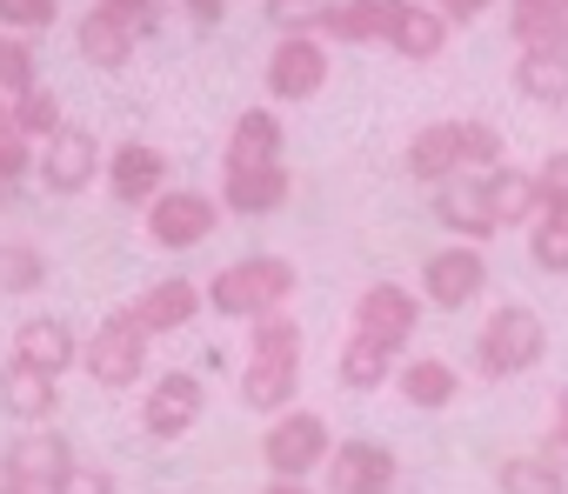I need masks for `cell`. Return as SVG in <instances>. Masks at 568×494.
Wrapping results in <instances>:
<instances>
[{
    "mask_svg": "<svg viewBox=\"0 0 568 494\" xmlns=\"http://www.w3.org/2000/svg\"><path fill=\"white\" fill-rule=\"evenodd\" d=\"M322 467H328V494H395V474H402L395 447L382 441H335Z\"/></svg>",
    "mask_w": 568,
    "mask_h": 494,
    "instance_id": "cell-10",
    "label": "cell"
},
{
    "mask_svg": "<svg viewBox=\"0 0 568 494\" xmlns=\"http://www.w3.org/2000/svg\"><path fill=\"white\" fill-rule=\"evenodd\" d=\"M34 174H41L54 194H81V187L101 174V141H94L81 121H61V127L41 141V154H34Z\"/></svg>",
    "mask_w": 568,
    "mask_h": 494,
    "instance_id": "cell-9",
    "label": "cell"
},
{
    "mask_svg": "<svg viewBox=\"0 0 568 494\" xmlns=\"http://www.w3.org/2000/svg\"><path fill=\"white\" fill-rule=\"evenodd\" d=\"M515 88L535 107H568V54H515Z\"/></svg>",
    "mask_w": 568,
    "mask_h": 494,
    "instance_id": "cell-28",
    "label": "cell"
},
{
    "mask_svg": "<svg viewBox=\"0 0 568 494\" xmlns=\"http://www.w3.org/2000/svg\"><path fill=\"white\" fill-rule=\"evenodd\" d=\"M54 494H114V474H101V467H68V481L54 487Z\"/></svg>",
    "mask_w": 568,
    "mask_h": 494,
    "instance_id": "cell-42",
    "label": "cell"
},
{
    "mask_svg": "<svg viewBox=\"0 0 568 494\" xmlns=\"http://www.w3.org/2000/svg\"><path fill=\"white\" fill-rule=\"evenodd\" d=\"M322 14H328V0H267V21L281 34H315Z\"/></svg>",
    "mask_w": 568,
    "mask_h": 494,
    "instance_id": "cell-36",
    "label": "cell"
},
{
    "mask_svg": "<svg viewBox=\"0 0 568 494\" xmlns=\"http://www.w3.org/2000/svg\"><path fill=\"white\" fill-rule=\"evenodd\" d=\"M54 21V0H0V34H34Z\"/></svg>",
    "mask_w": 568,
    "mask_h": 494,
    "instance_id": "cell-40",
    "label": "cell"
},
{
    "mask_svg": "<svg viewBox=\"0 0 568 494\" xmlns=\"http://www.w3.org/2000/svg\"><path fill=\"white\" fill-rule=\"evenodd\" d=\"M555 421H561V428H568V388H561V394H555Z\"/></svg>",
    "mask_w": 568,
    "mask_h": 494,
    "instance_id": "cell-46",
    "label": "cell"
},
{
    "mask_svg": "<svg viewBox=\"0 0 568 494\" xmlns=\"http://www.w3.org/2000/svg\"><path fill=\"white\" fill-rule=\"evenodd\" d=\"M535 461L548 467V474H561L568 481V428L555 421V428H541V447H535Z\"/></svg>",
    "mask_w": 568,
    "mask_h": 494,
    "instance_id": "cell-41",
    "label": "cell"
},
{
    "mask_svg": "<svg viewBox=\"0 0 568 494\" xmlns=\"http://www.w3.org/2000/svg\"><path fill=\"white\" fill-rule=\"evenodd\" d=\"M201 408H207L201 381H194V374H181V368H168V374L148 388V401H141V428H148L154 441H181V434L201 421Z\"/></svg>",
    "mask_w": 568,
    "mask_h": 494,
    "instance_id": "cell-12",
    "label": "cell"
},
{
    "mask_svg": "<svg viewBox=\"0 0 568 494\" xmlns=\"http://www.w3.org/2000/svg\"><path fill=\"white\" fill-rule=\"evenodd\" d=\"M328 421L315 408H288V414H274V428L261 434V461L274 481H308L322 461H328Z\"/></svg>",
    "mask_w": 568,
    "mask_h": 494,
    "instance_id": "cell-4",
    "label": "cell"
},
{
    "mask_svg": "<svg viewBox=\"0 0 568 494\" xmlns=\"http://www.w3.org/2000/svg\"><path fill=\"white\" fill-rule=\"evenodd\" d=\"M101 167H108V181H114V200L148 207L154 194H168V154H161L154 141H121L114 154H101Z\"/></svg>",
    "mask_w": 568,
    "mask_h": 494,
    "instance_id": "cell-15",
    "label": "cell"
},
{
    "mask_svg": "<svg viewBox=\"0 0 568 494\" xmlns=\"http://www.w3.org/2000/svg\"><path fill=\"white\" fill-rule=\"evenodd\" d=\"M74 48H81L94 68H128V61H134V28H121L114 14L94 8V14L74 28Z\"/></svg>",
    "mask_w": 568,
    "mask_h": 494,
    "instance_id": "cell-27",
    "label": "cell"
},
{
    "mask_svg": "<svg viewBox=\"0 0 568 494\" xmlns=\"http://www.w3.org/2000/svg\"><path fill=\"white\" fill-rule=\"evenodd\" d=\"M528 255H535L541 275H568V220L535 214V220H528Z\"/></svg>",
    "mask_w": 568,
    "mask_h": 494,
    "instance_id": "cell-34",
    "label": "cell"
},
{
    "mask_svg": "<svg viewBox=\"0 0 568 494\" xmlns=\"http://www.w3.org/2000/svg\"><path fill=\"white\" fill-rule=\"evenodd\" d=\"M34 88V48L21 34H0V101H14Z\"/></svg>",
    "mask_w": 568,
    "mask_h": 494,
    "instance_id": "cell-35",
    "label": "cell"
},
{
    "mask_svg": "<svg viewBox=\"0 0 568 494\" xmlns=\"http://www.w3.org/2000/svg\"><path fill=\"white\" fill-rule=\"evenodd\" d=\"M34 174V141H21V134H8L0 141V200H8L21 181Z\"/></svg>",
    "mask_w": 568,
    "mask_h": 494,
    "instance_id": "cell-39",
    "label": "cell"
},
{
    "mask_svg": "<svg viewBox=\"0 0 568 494\" xmlns=\"http://www.w3.org/2000/svg\"><path fill=\"white\" fill-rule=\"evenodd\" d=\"M388 48H395L402 61H435V54L448 48V21L428 8V0H408V8L395 14V28H388Z\"/></svg>",
    "mask_w": 568,
    "mask_h": 494,
    "instance_id": "cell-25",
    "label": "cell"
},
{
    "mask_svg": "<svg viewBox=\"0 0 568 494\" xmlns=\"http://www.w3.org/2000/svg\"><path fill=\"white\" fill-rule=\"evenodd\" d=\"M41 281H48L41 247H28V240H0V295H34Z\"/></svg>",
    "mask_w": 568,
    "mask_h": 494,
    "instance_id": "cell-32",
    "label": "cell"
},
{
    "mask_svg": "<svg viewBox=\"0 0 568 494\" xmlns=\"http://www.w3.org/2000/svg\"><path fill=\"white\" fill-rule=\"evenodd\" d=\"M428 8H435V14H442L448 28H455V21H475V14L488 8V0H428Z\"/></svg>",
    "mask_w": 568,
    "mask_h": 494,
    "instance_id": "cell-43",
    "label": "cell"
},
{
    "mask_svg": "<svg viewBox=\"0 0 568 494\" xmlns=\"http://www.w3.org/2000/svg\"><path fill=\"white\" fill-rule=\"evenodd\" d=\"M535 187H541V214L568 220V154H548L541 174H535Z\"/></svg>",
    "mask_w": 568,
    "mask_h": 494,
    "instance_id": "cell-37",
    "label": "cell"
},
{
    "mask_svg": "<svg viewBox=\"0 0 568 494\" xmlns=\"http://www.w3.org/2000/svg\"><path fill=\"white\" fill-rule=\"evenodd\" d=\"M468 167H501V127L488 121H428L408 141V174L415 181H455Z\"/></svg>",
    "mask_w": 568,
    "mask_h": 494,
    "instance_id": "cell-1",
    "label": "cell"
},
{
    "mask_svg": "<svg viewBox=\"0 0 568 494\" xmlns=\"http://www.w3.org/2000/svg\"><path fill=\"white\" fill-rule=\"evenodd\" d=\"M328 88V41L322 34H281L267 54V94L274 101H308Z\"/></svg>",
    "mask_w": 568,
    "mask_h": 494,
    "instance_id": "cell-8",
    "label": "cell"
},
{
    "mask_svg": "<svg viewBox=\"0 0 568 494\" xmlns=\"http://www.w3.org/2000/svg\"><path fill=\"white\" fill-rule=\"evenodd\" d=\"M488 281V261L475 255V247H435V255L422 261V301L435 308H468Z\"/></svg>",
    "mask_w": 568,
    "mask_h": 494,
    "instance_id": "cell-13",
    "label": "cell"
},
{
    "mask_svg": "<svg viewBox=\"0 0 568 494\" xmlns=\"http://www.w3.org/2000/svg\"><path fill=\"white\" fill-rule=\"evenodd\" d=\"M0 494H28V487H0Z\"/></svg>",
    "mask_w": 568,
    "mask_h": 494,
    "instance_id": "cell-47",
    "label": "cell"
},
{
    "mask_svg": "<svg viewBox=\"0 0 568 494\" xmlns=\"http://www.w3.org/2000/svg\"><path fill=\"white\" fill-rule=\"evenodd\" d=\"M247 341H254V361H302V321L288 315H254L247 321Z\"/></svg>",
    "mask_w": 568,
    "mask_h": 494,
    "instance_id": "cell-30",
    "label": "cell"
},
{
    "mask_svg": "<svg viewBox=\"0 0 568 494\" xmlns=\"http://www.w3.org/2000/svg\"><path fill=\"white\" fill-rule=\"evenodd\" d=\"M101 14H114V21H121V28H134V41H141V34H154V28H161L168 0H101Z\"/></svg>",
    "mask_w": 568,
    "mask_h": 494,
    "instance_id": "cell-38",
    "label": "cell"
},
{
    "mask_svg": "<svg viewBox=\"0 0 568 494\" xmlns=\"http://www.w3.org/2000/svg\"><path fill=\"white\" fill-rule=\"evenodd\" d=\"M541 348H548L541 315H535V308H521V301H508V308H495V315H488V328L475 335V368H481L488 381H508V374L535 368V361H541Z\"/></svg>",
    "mask_w": 568,
    "mask_h": 494,
    "instance_id": "cell-3",
    "label": "cell"
},
{
    "mask_svg": "<svg viewBox=\"0 0 568 494\" xmlns=\"http://www.w3.org/2000/svg\"><path fill=\"white\" fill-rule=\"evenodd\" d=\"M521 54H568V0H508Z\"/></svg>",
    "mask_w": 568,
    "mask_h": 494,
    "instance_id": "cell-20",
    "label": "cell"
},
{
    "mask_svg": "<svg viewBox=\"0 0 568 494\" xmlns=\"http://www.w3.org/2000/svg\"><path fill=\"white\" fill-rule=\"evenodd\" d=\"M61 121H68V114H61V94H54V88L34 81L28 94H14V134H21V141H48Z\"/></svg>",
    "mask_w": 568,
    "mask_h": 494,
    "instance_id": "cell-31",
    "label": "cell"
},
{
    "mask_svg": "<svg viewBox=\"0 0 568 494\" xmlns=\"http://www.w3.org/2000/svg\"><path fill=\"white\" fill-rule=\"evenodd\" d=\"M128 315L141 321V335H148V341H154V335H174V328H187V321L201 315V288H194L187 275H168V281L141 288V295L128 301Z\"/></svg>",
    "mask_w": 568,
    "mask_h": 494,
    "instance_id": "cell-16",
    "label": "cell"
},
{
    "mask_svg": "<svg viewBox=\"0 0 568 494\" xmlns=\"http://www.w3.org/2000/svg\"><path fill=\"white\" fill-rule=\"evenodd\" d=\"M495 487H501V494H568V481L548 474L535 454H508V461L495 467Z\"/></svg>",
    "mask_w": 568,
    "mask_h": 494,
    "instance_id": "cell-33",
    "label": "cell"
},
{
    "mask_svg": "<svg viewBox=\"0 0 568 494\" xmlns=\"http://www.w3.org/2000/svg\"><path fill=\"white\" fill-rule=\"evenodd\" d=\"M395 388H402V401H415V408H448V401L462 394V374H455L448 361L422 354V361L395 368Z\"/></svg>",
    "mask_w": 568,
    "mask_h": 494,
    "instance_id": "cell-26",
    "label": "cell"
},
{
    "mask_svg": "<svg viewBox=\"0 0 568 494\" xmlns=\"http://www.w3.org/2000/svg\"><path fill=\"white\" fill-rule=\"evenodd\" d=\"M335 374H342V388H355V394H368V388H382V381H395V354H388L382 341H362V335H348V348H342V361H335Z\"/></svg>",
    "mask_w": 568,
    "mask_h": 494,
    "instance_id": "cell-29",
    "label": "cell"
},
{
    "mask_svg": "<svg viewBox=\"0 0 568 494\" xmlns=\"http://www.w3.org/2000/svg\"><path fill=\"white\" fill-rule=\"evenodd\" d=\"M481 194H488V214H495V227H521V220H535L541 214V187H535V174L528 167H488L481 174Z\"/></svg>",
    "mask_w": 568,
    "mask_h": 494,
    "instance_id": "cell-23",
    "label": "cell"
},
{
    "mask_svg": "<svg viewBox=\"0 0 568 494\" xmlns=\"http://www.w3.org/2000/svg\"><path fill=\"white\" fill-rule=\"evenodd\" d=\"M415 321H422V295L402 288V281H375V288H362V301H355V335H362V341H382L388 354L408 348Z\"/></svg>",
    "mask_w": 568,
    "mask_h": 494,
    "instance_id": "cell-7",
    "label": "cell"
},
{
    "mask_svg": "<svg viewBox=\"0 0 568 494\" xmlns=\"http://www.w3.org/2000/svg\"><path fill=\"white\" fill-rule=\"evenodd\" d=\"M261 494H315V487H308V481H267Z\"/></svg>",
    "mask_w": 568,
    "mask_h": 494,
    "instance_id": "cell-44",
    "label": "cell"
},
{
    "mask_svg": "<svg viewBox=\"0 0 568 494\" xmlns=\"http://www.w3.org/2000/svg\"><path fill=\"white\" fill-rule=\"evenodd\" d=\"M281 200H288V161H281V167H247V174H221V207H227V214L261 220V214H274Z\"/></svg>",
    "mask_w": 568,
    "mask_h": 494,
    "instance_id": "cell-22",
    "label": "cell"
},
{
    "mask_svg": "<svg viewBox=\"0 0 568 494\" xmlns=\"http://www.w3.org/2000/svg\"><path fill=\"white\" fill-rule=\"evenodd\" d=\"M81 368L101 381V388H134L148 374V335L128 308H114L88 341H81Z\"/></svg>",
    "mask_w": 568,
    "mask_h": 494,
    "instance_id": "cell-5",
    "label": "cell"
},
{
    "mask_svg": "<svg viewBox=\"0 0 568 494\" xmlns=\"http://www.w3.org/2000/svg\"><path fill=\"white\" fill-rule=\"evenodd\" d=\"M14 134V101H0V141Z\"/></svg>",
    "mask_w": 568,
    "mask_h": 494,
    "instance_id": "cell-45",
    "label": "cell"
},
{
    "mask_svg": "<svg viewBox=\"0 0 568 494\" xmlns=\"http://www.w3.org/2000/svg\"><path fill=\"white\" fill-rule=\"evenodd\" d=\"M0 408H8L14 421H28V428H41L61 408V381L28 368V361H8V368H0Z\"/></svg>",
    "mask_w": 568,
    "mask_h": 494,
    "instance_id": "cell-18",
    "label": "cell"
},
{
    "mask_svg": "<svg viewBox=\"0 0 568 494\" xmlns=\"http://www.w3.org/2000/svg\"><path fill=\"white\" fill-rule=\"evenodd\" d=\"M214 220H221V200L201 194V187H168V194L148 200V240L168 247V255L174 247H201L214 234Z\"/></svg>",
    "mask_w": 568,
    "mask_h": 494,
    "instance_id": "cell-6",
    "label": "cell"
},
{
    "mask_svg": "<svg viewBox=\"0 0 568 494\" xmlns=\"http://www.w3.org/2000/svg\"><path fill=\"white\" fill-rule=\"evenodd\" d=\"M435 220L468 234V240H488L495 234V214H488V194H481V174H455L435 187Z\"/></svg>",
    "mask_w": 568,
    "mask_h": 494,
    "instance_id": "cell-21",
    "label": "cell"
},
{
    "mask_svg": "<svg viewBox=\"0 0 568 494\" xmlns=\"http://www.w3.org/2000/svg\"><path fill=\"white\" fill-rule=\"evenodd\" d=\"M295 388H302V361H247V374H241V401L254 414H288Z\"/></svg>",
    "mask_w": 568,
    "mask_h": 494,
    "instance_id": "cell-24",
    "label": "cell"
},
{
    "mask_svg": "<svg viewBox=\"0 0 568 494\" xmlns=\"http://www.w3.org/2000/svg\"><path fill=\"white\" fill-rule=\"evenodd\" d=\"M14 361H28L41 374H61L68 361H81V341H74V328L61 315H34V321L14 328Z\"/></svg>",
    "mask_w": 568,
    "mask_h": 494,
    "instance_id": "cell-17",
    "label": "cell"
},
{
    "mask_svg": "<svg viewBox=\"0 0 568 494\" xmlns=\"http://www.w3.org/2000/svg\"><path fill=\"white\" fill-rule=\"evenodd\" d=\"M408 8V0H328V14H322V28L315 34H328V41H388V28H395V14Z\"/></svg>",
    "mask_w": 568,
    "mask_h": 494,
    "instance_id": "cell-19",
    "label": "cell"
},
{
    "mask_svg": "<svg viewBox=\"0 0 568 494\" xmlns=\"http://www.w3.org/2000/svg\"><path fill=\"white\" fill-rule=\"evenodd\" d=\"M68 467H74V447H68V434H54V428H28V434L8 447V487L54 494V487L68 481Z\"/></svg>",
    "mask_w": 568,
    "mask_h": 494,
    "instance_id": "cell-11",
    "label": "cell"
},
{
    "mask_svg": "<svg viewBox=\"0 0 568 494\" xmlns=\"http://www.w3.org/2000/svg\"><path fill=\"white\" fill-rule=\"evenodd\" d=\"M295 288H302L295 261H281V255H247V261L221 268V275L201 288V301H207L214 315H227V321H254V315H274Z\"/></svg>",
    "mask_w": 568,
    "mask_h": 494,
    "instance_id": "cell-2",
    "label": "cell"
},
{
    "mask_svg": "<svg viewBox=\"0 0 568 494\" xmlns=\"http://www.w3.org/2000/svg\"><path fill=\"white\" fill-rule=\"evenodd\" d=\"M281 154H288V134H281V114L274 107H247L234 114L227 127V167L221 174H247V167H281Z\"/></svg>",
    "mask_w": 568,
    "mask_h": 494,
    "instance_id": "cell-14",
    "label": "cell"
}]
</instances>
